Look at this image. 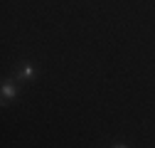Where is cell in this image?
Instances as JSON below:
<instances>
[{"label":"cell","mask_w":155,"mask_h":148,"mask_svg":"<svg viewBox=\"0 0 155 148\" xmlns=\"http://www.w3.org/2000/svg\"><path fill=\"white\" fill-rule=\"evenodd\" d=\"M15 82H35L37 79V67L32 62H25L20 67H15Z\"/></svg>","instance_id":"obj_2"},{"label":"cell","mask_w":155,"mask_h":148,"mask_svg":"<svg viewBox=\"0 0 155 148\" xmlns=\"http://www.w3.org/2000/svg\"><path fill=\"white\" fill-rule=\"evenodd\" d=\"M20 96V82L15 79H5L3 86H0V101H3V106H8L12 99Z\"/></svg>","instance_id":"obj_1"},{"label":"cell","mask_w":155,"mask_h":148,"mask_svg":"<svg viewBox=\"0 0 155 148\" xmlns=\"http://www.w3.org/2000/svg\"><path fill=\"white\" fill-rule=\"evenodd\" d=\"M111 148H130V146H128V143H113Z\"/></svg>","instance_id":"obj_3"}]
</instances>
